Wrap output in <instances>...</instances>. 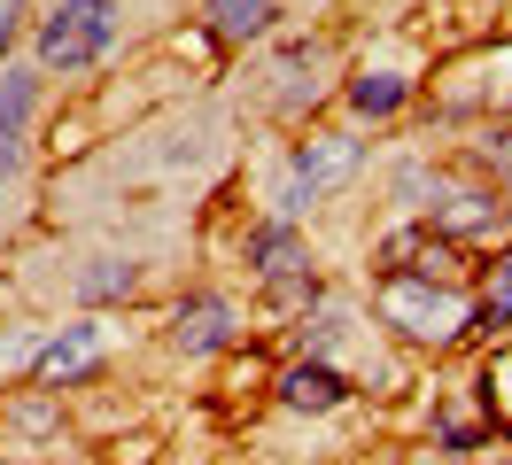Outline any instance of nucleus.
<instances>
[{"mask_svg":"<svg viewBox=\"0 0 512 465\" xmlns=\"http://www.w3.org/2000/svg\"><path fill=\"white\" fill-rule=\"evenodd\" d=\"M381 318L412 341H458L474 326V303L435 272H388L381 279Z\"/></svg>","mask_w":512,"mask_h":465,"instance_id":"nucleus-1","label":"nucleus"},{"mask_svg":"<svg viewBox=\"0 0 512 465\" xmlns=\"http://www.w3.org/2000/svg\"><path fill=\"white\" fill-rule=\"evenodd\" d=\"M109 39H117V0H55L39 16L32 55L39 70H94L109 55Z\"/></svg>","mask_w":512,"mask_h":465,"instance_id":"nucleus-2","label":"nucleus"},{"mask_svg":"<svg viewBox=\"0 0 512 465\" xmlns=\"http://www.w3.org/2000/svg\"><path fill=\"white\" fill-rule=\"evenodd\" d=\"M357 163H365V148H357L350 132L303 140L295 163H288V179H280V217H303V202H319V194H334L342 179H357Z\"/></svg>","mask_w":512,"mask_h":465,"instance_id":"nucleus-3","label":"nucleus"},{"mask_svg":"<svg viewBox=\"0 0 512 465\" xmlns=\"http://www.w3.org/2000/svg\"><path fill=\"white\" fill-rule=\"evenodd\" d=\"M94 365H101V326H63L55 341H39L32 380H39V388H78Z\"/></svg>","mask_w":512,"mask_h":465,"instance_id":"nucleus-4","label":"nucleus"},{"mask_svg":"<svg viewBox=\"0 0 512 465\" xmlns=\"http://www.w3.org/2000/svg\"><path fill=\"white\" fill-rule=\"evenodd\" d=\"M280 403L288 411H342L350 403V372H334L326 357H303V365L280 372Z\"/></svg>","mask_w":512,"mask_h":465,"instance_id":"nucleus-5","label":"nucleus"},{"mask_svg":"<svg viewBox=\"0 0 512 465\" xmlns=\"http://www.w3.org/2000/svg\"><path fill=\"white\" fill-rule=\"evenodd\" d=\"M171 341H179L187 357H210V349H225V341H233V303H225V295H194V303H179V318H171Z\"/></svg>","mask_w":512,"mask_h":465,"instance_id":"nucleus-6","label":"nucleus"},{"mask_svg":"<svg viewBox=\"0 0 512 465\" xmlns=\"http://www.w3.org/2000/svg\"><path fill=\"white\" fill-rule=\"evenodd\" d=\"M39 101V70H0V179L16 171V148H24V117Z\"/></svg>","mask_w":512,"mask_h":465,"instance_id":"nucleus-7","label":"nucleus"},{"mask_svg":"<svg viewBox=\"0 0 512 465\" xmlns=\"http://www.w3.org/2000/svg\"><path fill=\"white\" fill-rule=\"evenodd\" d=\"M272 24H280V0H210V31H218V39H233V47L264 39Z\"/></svg>","mask_w":512,"mask_h":465,"instance_id":"nucleus-8","label":"nucleus"},{"mask_svg":"<svg viewBox=\"0 0 512 465\" xmlns=\"http://www.w3.org/2000/svg\"><path fill=\"white\" fill-rule=\"evenodd\" d=\"M342 93H350L357 117H396V109L412 101V78H404V70H357Z\"/></svg>","mask_w":512,"mask_h":465,"instance_id":"nucleus-9","label":"nucleus"},{"mask_svg":"<svg viewBox=\"0 0 512 465\" xmlns=\"http://www.w3.org/2000/svg\"><path fill=\"white\" fill-rule=\"evenodd\" d=\"M132 287H140V264H132V256H94V264L78 272V295H86V303H125Z\"/></svg>","mask_w":512,"mask_h":465,"instance_id":"nucleus-10","label":"nucleus"},{"mask_svg":"<svg viewBox=\"0 0 512 465\" xmlns=\"http://www.w3.org/2000/svg\"><path fill=\"white\" fill-rule=\"evenodd\" d=\"M288 264H303V256H295V217H272V225H256L249 233V272H288Z\"/></svg>","mask_w":512,"mask_h":465,"instance_id":"nucleus-11","label":"nucleus"},{"mask_svg":"<svg viewBox=\"0 0 512 465\" xmlns=\"http://www.w3.org/2000/svg\"><path fill=\"white\" fill-rule=\"evenodd\" d=\"M435 225H443L450 241H458V233H481V225H497V202H489V194H450L443 210H435Z\"/></svg>","mask_w":512,"mask_h":465,"instance_id":"nucleus-12","label":"nucleus"},{"mask_svg":"<svg viewBox=\"0 0 512 465\" xmlns=\"http://www.w3.org/2000/svg\"><path fill=\"white\" fill-rule=\"evenodd\" d=\"M16 8H24V0H0V47H8V31H16Z\"/></svg>","mask_w":512,"mask_h":465,"instance_id":"nucleus-13","label":"nucleus"},{"mask_svg":"<svg viewBox=\"0 0 512 465\" xmlns=\"http://www.w3.org/2000/svg\"><path fill=\"white\" fill-rule=\"evenodd\" d=\"M505 295H512V248H505Z\"/></svg>","mask_w":512,"mask_h":465,"instance_id":"nucleus-14","label":"nucleus"}]
</instances>
